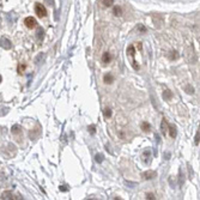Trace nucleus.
<instances>
[{
	"label": "nucleus",
	"instance_id": "1a4fd4ad",
	"mask_svg": "<svg viewBox=\"0 0 200 200\" xmlns=\"http://www.w3.org/2000/svg\"><path fill=\"white\" fill-rule=\"evenodd\" d=\"M43 60H44V54H43V53H41V54H40V55H37V57L35 59V63H37V65H38V63H40V61L42 62Z\"/></svg>",
	"mask_w": 200,
	"mask_h": 200
},
{
	"label": "nucleus",
	"instance_id": "f3484780",
	"mask_svg": "<svg viewBox=\"0 0 200 200\" xmlns=\"http://www.w3.org/2000/svg\"><path fill=\"white\" fill-rule=\"evenodd\" d=\"M19 131H20V127H19V126H13V127H12V133L17 134Z\"/></svg>",
	"mask_w": 200,
	"mask_h": 200
},
{
	"label": "nucleus",
	"instance_id": "0eeeda50",
	"mask_svg": "<svg viewBox=\"0 0 200 200\" xmlns=\"http://www.w3.org/2000/svg\"><path fill=\"white\" fill-rule=\"evenodd\" d=\"M110 60H111V56H110V54H109L108 51H105V53L103 54V56H102V61H103L104 63H108Z\"/></svg>",
	"mask_w": 200,
	"mask_h": 200
},
{
	"label": "nucleus",
	"instance_id": "f257e3e1",
	"mask_svg": "<svg viewBox=\"0 0 200 200\" xmlns=\"http://www.w3.org/2000/svg\"><path fill=\"white\" fill-rule=\"evenodd\" d=\"M35 12L38 17H46L47 16V10L42 4H36L35 5Z\"/></svg>",
	"mask_w": 200,
	"mask_h": 200
},
{
	"label": "nucleus",
	"instance_id": "423d86ee",
	"mask_svg": "<svg viewBox=\"0 0 200 200\" xmlns=\"http://www.w3.org/2000/svg\"><path fill=\"white\" fill-rule=\"evenodd\" d=\"M114 81V77L110 74V73H107L105 75H104V83H107V84H111Z\"/></svg>",
	"mask_w": 200,
	"mask_h": 200
},
{
	"label": "nucleus",
	"instance_id": "6ab92c4d",
	"mask_svg": "<svg viewBox=\"0 0 200 200\" xmlns=\"http://www.w3.org/2000/svg\"><path fill=\"white\" fill-rule=\"evenodd\" d=\"M102 160H103V156H102V154H97V156H96V162H97V163H101Z\"/></svg>",
	"mask_w": 200,
	"mask_h": 200
},
{
	"label": "nucleus",
	"instance_id": "f03ea898",
	"mask_svg": "<svg viewBox=\"0 0 200 200\" xmlns=\"http://www.w3.org/2000/svg\"><path fill=\"white\" fill-rule=\"evenodd\" d=\"M24 24H25L26 28H29V29H34V28L37 25L36 19H35L34 17H26L25 20H24Z\"/></svg>",
	"mask_w": 200,
	"mask_h": 200
},
{
	"label": "nucleus",
	"instance_id": "412c9836",
	"mask_svg": "<svg viewBox=\"0 0 200 200\" xmlns=\"http://www.w3.org/2000/svg\"><path fill=\"white\" fill-rule=\"evenodd\" d=\"M89 131H90V133H91V134H93V133H95V127H93V126H91V127L89 128Z\"/></svg>",
	"mask_w": 200,
	"mask_h": 200
},
{
	"label": "nucleus",
	"instance_id": "dca6fc26",
	"mask_svg": "<svg viewBox=\"0 0 200 200\" xmlns=\"http://www.w3.org/2000/svg\"><path fill=\"white\" fill-rule=\"evenodd\" d=\"M114 2V0H103V5L104 6H111Z\"/></svg>",
	"mask_w": 200,
	"mask_h": 200
},
{
	"label": "nucleus",
	"instance_id": "aec40b11",
	"mask_svg": "<svg viewBox=\"0 0 200 200\" xmlns=\"http://www.w3.org/2000/svg\"><path fill=\"white\" fill-rule=\"evenodd\" d=\"M42 37H43V30L38 29V38H42Z\"/></svg>",
	"mask_w": 200,
	"mask_h": 200
},
{
	"label": "nucleus",
	"instance_id": "4be33fe9",
	"mask_svg": "<svg viewBox=\"0 0 200 200\" xmlns=\"http://www.w3.org/2000/svg\"><path fill=\"white\" fill-rule=\"evenodd\" d=\"M146 199H149V200H150V199H154V198H153V194H147V195H146Z\"/></svg>",
	"mask_w": 200,
	"mask_h": 200
},
{
	"label": "nucleus",
	"instance_id": "6e6552de",
	"mask_svg": "<svg viewBox=\"0 0 200 200\" xmlns=\"http://www.w3.org/2000/svg\"><path fill=\"white\" fill-rule=\"evenodd\" d=\"M1 199H2V200H6V199H16V198H13V194H11V193H8V192H4V193L1 194Z\"/></svg>",
	"mask_w": 200,
	"mask_h": 200
},
{
	"label": "nucleus",
	"instance_id": "39448f33",
	"mask_svg": "<svg viewBox=\"0 0 200 200\" xmlns=\"http://www.w3.org/2000/svg\"><path fill=\"white\" fill-rule=\"evenodd\" d=\"M160 131H162V134L165 135L166 132H168V125H166V120L163 119L162 120V123H160Z\"/></svg>",
	"mask_w": 200,
	"mask_h": 200
},
{
	"label": "nucleus",
	"instance_id": "f8f14e48",
	"mask_svg": "<svg viewBox=\"0 0 200 200\" xmlns=\"http://www.w3.org/2000/svg\"><path fill=\"white\" fill-rule=\"evenodd\" d=\"M141 128H143V131L149 132V131H150V125H149L147 122H143V123H141Z\"/></svg>",
	"mask_w": 200,
	"mask_h": 200
},
{
	"label": "nucleus",
	"instance_id": "4468645a",
	"mask_svg": "<svg viewBox=\"0 0 200 200\" xmlns=\"http://www.w3.org/2000/svg\"><path fill=\"white\" fill-rule=\"evenodd\" d=\"M127 53H129V54H131V56L133 57V56H134V54H135V50H134V47H133V46L128 47V49H127Z\"/></svg>",
	"mask_w": 200,
	"mask_h": 200
},
{
	"label": "nucleus",
	"instance_id": "9d476101",
	"mask_svg": "<svg viewBox=\"0 0 200 200\" xmlns=\"http://www.w3.org/2000/svg\"><path fill=\"white\" fill-rule=\"evenodd\" d=\"M171 96H172V93H171L169 90H165L164 93H163V98H164V99H170Z\"/></svg>",
	"mask_w": 200,
	"mask_h": 200
},
{
	"label": "nucleus",
	"instance_id": "a211bd4d",
	"mask_svg": "<svg viewBox=\"0 0 200 200\" xmlns=\"http://www.w3.org/2000/svg\"><path fill=\"white\" fill-rule=\"evenodd\" d=\"M199 140H200V127H199L198 133H196V137H195V144H196V145L199 144Z\"/></svg>",
	"mask_w": 200,
	"mask_h": 200
},
{
	"label": "nucleus",
	"instance_id": "2eb2a0df",
	"mask_svg": "<svg viewBox=\"0 0 200 200\" xmlns=\"http://www.w3.org/2000/svg\"><path fill=\"white\" fill-rule=\"evenodd\" d=\"M104 116H105V117H110V116H111V110L108 109V108L104 109Z\"/></svg>",
	"mask_w": 200,
	"mask_h": 200
},
{
	"label": "nucleus",
	"instance_id": "9b49d317",
	"mask_svg": "<svg viewBox=\"0 0 200 200\" xmlns=\"http://www.w3.org/2000/svg\"><path fill=\"white\" fill-rule=\"evenodd\" d=\"M169 131H170V137L171 138H175L176 137V129H175V127L174 126H169Z\"/></svg>",
	"mask_w": 200,
	"mask_h": 200
},
{
	"label": "nucleus",
	"instance_id": "7ed1b4c3",
	"mask_svg": "<svg viewBox=\"0 0 200 200\" xmlns=\"http://www.w3.org/2000/svg\"><path fill=\"white\" fill-rule=\"evenodd\" d=\"M141 176H143L144 180H152V178H154L157 176V172L153 171V170H146L145 172H143Z\"/></svg>",
	"mask_w": 200,
	"mask_h": 200
},
{
	"label": "nucleus",
	"instance_id": "20e7f679",
	"mask_svg": "<svg viewBox=\"0 0 200 200\" xmlns=\"http://www.w3.org/2000/svg\"><path fill=\"white\" fill-rule=\"evenodd\" d=\"M1 47L4 49H10L11 48V42L6 37H1Z\"/></svg>",
	"mask_w": 200,
	"mask_h": 200
},
{
	"label": "nucleus",
	"instance_id": "ddd939ff",
	"mask_svg": "<svg viewBox=\"0 0 200 200\" xmlns=\"http://www.w3.org/2000/svg\"><path fill=\"white\" fill-rule=\"evenodd\" d=\"M114 13H115L116 16H121V14H122L121 7H119V6H115V7H114Z\"/></svg>",
	"mask_w": 200,
	"mask_h": 200
}]
</instances>
